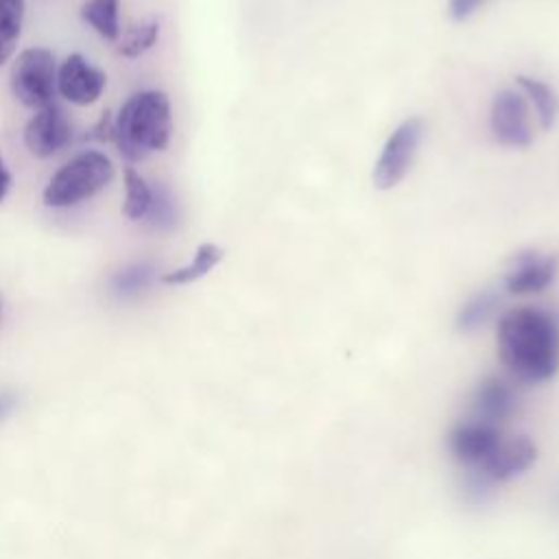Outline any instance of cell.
<instances>
[{"label":"cell","instance_id":"cell-16","mask_svg":"<svg viewBox=\"0 0 559 559\" xmlns=\"http://www.w3.org/2000/svg\"><path fill=\"white\" fill-rule=\"evenodd\" d=\"M118 9H120V0H85L81 7V17L100 37L116 41L120 37Z\"/></svg>","mask_w":559,"mask_h":559},{"label":"cell","instance_id":"cell-9","mask_svg":"<svg viewBox=\"0 0 559 559\" xmlns=\"http://www.w3.org/2000/svg\"><path fill=\"white\" fill-rule=\"evenodd\" d=\"M72 138V122L66 111L50 103L37 109L24 127V144L35 157H50L61 151Z\"/></svg>","mask_w":559,"mask_h":559},{"label":"cell","instance_id":"cell-22","mask_svg":"<svg viewBox=\"0 0 559 559\" xmlns=\"http://www.w3.org/2000/svg\"><path fill=\"white\" fill-rule=\"evenodd\" d=\"M9 188H11V173L7 170V166H4V162H2V157H0V203H2V199L7 197Z\"/></svg>","mask_w":559,"mask_h":559},{"label":"cell","instance_id":"cell-12","mask_svg":"<svg viewBox=\"0 0 559 559\" xmlns=\"http://www.w3.org/2000/svg\"><path fill=\"white\" fill-rule=\"evenodd\" d=\"M107 85L103 70L92 66L83 55L74 52L63 59L57 70V90L59 94L74 105H92L100 98Z\"/></svg>","mask_w":559,"mask_h":559},{"label":"cell","instance_id":"cell-11","mask_svg":"<svg viewBox=\"0 0 559 559\" xmlns=\"http://www.w3.org/2000/svg\"><path fill=\"white\" fill-rule=\"evenodd\" d=\"M535 461H537L535 441L528 439L526 435H515L509 439L502 437V441L489 454V459L474 469H478L491 485H500L531 469Z\"/></svg>","mask_w":559,"mask_h":559},{"label":"cell","instance_id":"cell-15","mask_svg":"<svg viewBox=\"0 0 559 559\" xmlns=\"http://www.w3.org/2000/svg\"><path fill=\"white\" fill-rule=\"evenodd\" d=\"M225 251L214 245V242H203L197 247L194 258L190 260V264L179 266L175 271H168L162 275V282L168 286H183V284H192L201 277H205L221 260H223Z\"/></svg>","mask_w":559,"mask_h":559},{"label":"cell","instance_id":"cell-19","mask_svg":"<svg viewBox=\"0 0 559 559\" xmlns=\"http://www.w3.org/2000/svg\"><path fill=\"white\" fill-rule=\"evenodd\" d=\"M157 35H159V24L155 20H142L140 24H133L124 33V37L120 39L118 52L129 59L140 57L157 41Z\"/></svg>","mask_w":559,"mask_h":559},{"label":"cell","instance_id":"cell-21","mask_svg":"<svg viewBox=\"0 0 559 559\" xmlns=\"http://www.w3.org/2000/svg\"><path fill=\"white\" fill-rule=\"evenodd\" d=\"M142 269V266H140ZM140 269H131V271H124L122 275H120V286L122 288H138L140 284H144L146 282V275H140L138 277V271Z\"/></svg>","mask_w":559,"mask_h":559},{"label":"cell","instance_id":"cell-18","mask_svg":"<svg viewBox=\"0 0 559 559\" xmlns=\"http://www.w3.org/2000/svg\"><path fill=\"white\" fill-rule=\"evenodd\" d=\"M24 0H0V66L13 55L22 33Z\"/></svg>","mask_w":559,"mask_h":559},{"label":"cell","instance_id":"cell-1","mask_svg":"<svg viewBox=\"0 0 559 559\" xmlns=\"http://www.w3.org/2000/svg\"><path fill=\"white\" fill-rule=\"evenodd\" d=\"M496 349L502 367L524 384H542L559 371V317L539 306H518L500 314Z\"/></svg>","mask_w":559,"mask_h":559},{"label":"cell","instance_id":"cell-14","mask_svg":"<svg viewBox=\"0 0 559 559\" xmlns=\"http://www.w3.org/2000/svg\"><path fill=\"white\" fill-rule=\"evenodd\" d=\"M515 83L520 87V92L524 94V98L528 100V105L535 109L542 129H550L557 120L559 114V96L555 92V87H550L546 81L528 76V74H518Z\"/></svg>","mask_w":559,"mask_h":559},{"label":"cell","instance_id":"cell-13","mask_svg":"<svg viewBox=\"0 0 559 559\" xmlns=\"http://www.w3.org/2000/svg\"><path fill=\"white\" fill-rule=\"evenodd\" d=\"M498 306H500V295L496 290L491 288L476 290L459 306L456 319H454L456 330L463 334L478 332L493 319V314L498 312Z\"/></svg>","mask_w":559,"mask_h":559},{"label":"cell","instance_id":"cell-20","mask_svg":"<svg viewBox=\"0 0 559 559\" xmlns=\"http://www.w3.org/2000/svg\"><path fill=\"white\" fill-rule=\"evenodd\" d=\"M483 4H485V0H448V13L452 20L463 22V20L472 17Z\"/></svg>","mask_w":559,"mask_h":559},{"label":"cell","instance_id":"cell-7","mask_svg":"<svg viewBox=\"0 0 559 559\" xmlns=\"http://www.w3.org/2000/svg\"><path fill=\"white\" fill-rule=\"evenodd\" d=\"M559 271L557 253L522 249L511 255L502 275V286L509 295H535L546 290Z\"/></svg>","mask_w":559,"mask_h":559},{"label":"cell","instance_id":"cell-23","mask_svg":"<svg viewBox=\"0 0 559 559\" xmlns=\"http://www.w3.org/2000/svg\"><path fill=\"white\" fill-rule=\"evenodd\" d=\"M15 406V395L11 393H0V419H4Z\"/></svg>","mask_w":559,"mask_h":559},{"label":"cell","instance_id":"cell-24","mask_svg":"<svg viewBox=\"0 0 559 559\" xmlns=\"http://www.w3.org/2000/svg\"><path fill=\"white\" fill-rule=\"evenodd\" d=\"M0 319H2V301H0Z\"/></svg>","mask_w":559,"mask_h":559},{"label":"cell","instance_id":"cell-17","mask_svg":"<svg viewBox=\"0 0 559 559\" xmlns=\"http://www.w3.org/2000/svg\"><path fill=\"white\" fill-rule=\"evenodd\" d=\"M153 190L146 183V179L135 170L127 168L124 170V203H122V214L129 221H140L144 218L151 207H153Z\"/></svg>","mask_w":559,"mask_h":559},{"label":"cell","instance_id":"cell-5","mask_svg":"<svg viewBox=\"0 0 559 559\" xmlns=\"http://www.w3.org/2000/svg\"><path fill=\"white\" fill-rule=\"evenodd\" d=\"M424 138V122L417 116L402 120L386 138L373 170L371 181L376 190H391L395 188L411 170L417 148Z\"/></svg>","mask_w":559,"mask_h":559},{"label":"cell","instance_id":"cell-6","mask_svg":"<svg viewBox=\"0 0 559 559\" xmlns=\"http://www.w3.org/2000/svg\"><path fill=\"white\" fill-rule=\"evenodd\" d=\"M489 129L502 146L526 148L533 142L531 105L520 90L504 87L496 92L489 107Z\"/></svg>","mask_w":559,"mask_h":559},{"label":"cell","instance_id":"cell-4","mask_svg":"<svg viewBox=\"0 0 559 559\" xmlns=\"http://www.w3.org/2000/svg\"><path fill=\"white\" fill-rule=\"evenodd\" d=\"M9 85L24 107L41 109L50 105L57 90L55 55L39 46L22 50L11 66Z\"/></svg>","mask_w":559,"mask_h":559},{"label":"cell","instance_id":"cell-2","mask_svg":"<svg viewBox=\"0 0 559 559\" xmlns=\"http://www.w3.org/2000/svg\"><path fill=\"white\" fill-rule=\"evenodd\" d=\"M173 131L170 100L159 90L138 92L127 98L111 122V140L122 157L140 162L168 146Z\"/></svg>","mask_w":559,"mask_h":559},{"label":"cell","instance_id":"cell-8","mask_svg":"<svg viewBox=\"0 0 559 559\" xmlns=\"http://www.w3.org/2000/svg\"><path fill=\"white\" fill-rule=\"evenodd\" d=\"M502 441L500 426L480 421V419H463L448 432V450L456 463L463 467L483 465L489 454Z\"/></svg>","mask_w":559,"mask_h":559},{"label":"cell","instance_id":"cell-3","mask_svg":"<svg viewBox=\"0 0 559 559\" xmlns=\"http://www.w3.org/2000/svg\"><path fill=\"white\" fill-rule=\"evenodd\" d=\"M114 179V164L100 151H83L66 162L46 183L48 207H70L103 190Z\"/></svg>","mask_w":559,"mask_h":559},{"label":"cell","instance_id":"cell-10","mask_svg":"<svg viewBox=\"0 0 559 559\" xmlns=\"http://www.w3.org/2000/svg\"><path fill=\"white\" fill-rule=\"evenodd\" d=\"M520 408V395L511 380L500 376L483 378L472 395H469V411L474 419L500 426L509 421Z\"/></svg>","mask_w":559,"mask_h":559}]
</instances>
